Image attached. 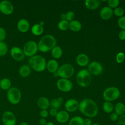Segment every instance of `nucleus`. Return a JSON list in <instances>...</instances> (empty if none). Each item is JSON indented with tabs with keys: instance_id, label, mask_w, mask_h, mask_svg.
<instances>
[{
	"instance_id": "f257e3e1",
	"label": "nucleus",
	"mask_w": 125,
	"mask_h": 125,
	"mask_svg": "<svg viewBox=\"0 0 125 125\" xmlns=\"http://www.w3.org/2000/svg\"><path fill=\"white\" fill-rule=\"evenodd\" d=\"M80 111L88 118H93L98 113V107L96 103L92 100L84 99L80 103L79 108Z\"/></svg>"
},
{
	"instance_id": "f03ea898",
	"label": "nucleus",
	"mask_w": 125,
	"mask_h": 125,
	"mask_svg": "<svg viewBox=\"0 0 125 125\" xmlns=\"http://www.w3.org/2000/svg\"><path fill=\"white\" fill-rule=\"evenodd\" d=\"M56 40L51 35L43 36L38 44V50L42 52H47L51 50L56 45Z\"/></svg>"
},
{
	"instance_id": "7ed1b4c3",
	"label": "nucleus",
	"mask_w": 125,
	"mask_h": 125,
	"mask_svg": "<svg viewBox=\"0 0 125 125\" xmlns=\"http://www.w3.org/2000/svg\"><path fill=\"white\" fill-rule=\"evenodd\" d=\"M30 67L37 72H42L46 67V62L44 57L40 55H34L28 60Z\"/></svg>"
},
{
	"instance_id": "20e7f679",
	"label": "nucleus",
	"mask_w": 125,
	"mask_h": 125,
	"mask_svg": "<svg viewBox=\"0 0 125 125\" xmlns=\"http://www.w3.org/2000/svg\"><path fill=\"white\" fill-rule=\"evenodd\" d=\"M76 81L80 86L83 87H87L91 83L92 81L91 75L87 70L82 69L77 74Z\"/></svg>"
},
{
	"instance_id": "39448f33",
	"label": "nucleus",
	"mask_w": 125,
	"mask_h": 125,
	"mask_svg": "<svg viewBox=\"0 0 125 125\" xmlns=\"http://www.w3.org/2000/svg\"><path fill=\"white\" fill-rule=\"evenodd\" d=\"M120 95V90L116 87L111 86L106 88L103 94V97L105 101L111 102L117 100Z\"/></svg>"
},
{
	"instance_id": "423d86ee",
	"label": "nucleus",
	"mask_w": 125,
	"mask_h": 125,
	"mask_svg": "<svg viewBox=\"0 0 125 125\" xmlns=\"http://www.w3.org/2000/svg\"><path fill=\"white\" fill-rule=\"evenodd\" d=\"M21 91L17 87H11L7 92V98L8 101L13 104H17L21 100Z\"/></svg>"
},
{
	"instance_id": "0eeeda50",
	"label": "nucleus",
	"mask_w": 125,
	"mask_h": 125,
	"mask_svg": "<svg viewBox=\"0 0 125 125\" xmlns=\"http://www.w3.org/2000/svg\"><path fill=\"white\" fill-rule=\"evenodd\" d=\"M58 76L63 79L70 78L74 73V67L70 64L65 63L59 67L57 71Z\"/></svg>"
},
{
	"instance_id": "6e6552de",
	"label": "nucleus",
	"mask_w": 125,
	"mask_h": 125,
	"mask_svg": "<svg viewBox=\"0 0 125 125\" xmlns=\"http://www.w3.org/2000/svg\"><path fill=\"white\" fill-rule=\"evenodd\" d=\"M38 50V44L33 41L26 42L23 47V51L25 56L29 57L34 56Z\"/></svg>"
},
{
	"instance_id": "1a4fd4ad",
	"label": "nucleus",
	"mask_w": 125,
	"mask_h": 125,
	"mask_svg": "<svg viewBox=\"0 0 125 125\" xmlns=\"http://www.w3.org/2000/svg\"><path fill=\"white\" fill-rule=\"evenodd\" d=\"M1 120L4 125H16L17 122L16 116L10 111H6L3 112Z\"/></svg>"
},
{
	"instance_id": "9d476101",
	"label": "nucleus",
	"mask_w": 125,
	"mask_h": 125,
	"mask_svg": "<svg viewBox=\"0 0 125 125\" xmlns=\"http://www.w3.org/2000/svg\"><path fill=\"white\" fill-rule=\"evenodd\" d=\"M57 86L60 91L67 92L72 89L73 85L72 82L68 79L61 78L58 81Z\"/></svg>"
},
{
	"instance_id": "9b49d317",
	"label": "nucleus",
	"mask_w": 125,
	"mask_h": 125,
	"mask_svg": "<svg viewBox=\"0 0 125 125\" xmlns=\"http://www.w3.org/2000/svg\"><path fill=\"white\" fill-rule=\"evenodd\" d=\"M14 10L12 3L7 0H3L0 2V12L6 15L12 14Z\"/></svg>"
},
{
	"instance_id": "f8f14e48",
	"label": "nucleus",
	"mask_w": 125,
	"mask_h": 125,
	"mask_svg": "<svg viewBox=\"0 0 125 125\" xmlns=\"http://www.w3.org/2000/svg\"><path fill=\"white\" fill-rule=\"evenodd\" d=\"M103 68L102 65L98 62L93 61L90 63L88 66V71L90 74L99 75L103 72Z\"/></svg>"
},
{
	"instance_id": "ddd939ff",
	"label": "nucleus",
	"mask_w": 125,
	"mask_h": 125,
	"mask_svg": "<svg viewBox=\"0 0 125 125\" xmlns=\"http://www.w3.org/2000/svg\"><path fill=\"white\" fill-rule=\"evenodd\" d=\"M11 56L15 60L21 61L24 59L25 55L23 50L18 46H13L10 51Z\"/></svg>"
},
{
	"instance_id": "4468645a",
	"label": "nucleus",
	"mask_w": 125,
	"mask_h": 125,
	"mask_svg": "<svg viewBox=\"0 0 125 125\" xmlns=\"http://www.w3.org/2000/svg\"><path fill=\"white\" fill-rule=\"evenodd\" d=\"M79 103L77 100L74 99H70L66 101L64 107L68 112H73L79 108Z\"/></svg>"
},
{
	"instance_id": "2eb2a0df",
	"label": "nucleus",
	"mask_w": 125,
	"mask_h": 125,
	"mask_svg": "<svg viewBox=\"0 0 125 125\" xmlns=\"http://www.w3.org/2000/svg\"><path fill=\"white\" fill-rule=\"evenodd\" d=\"M30 24L25 19L20 20L17 23V28L19 31L22 33H26L29 29Z\"/></svg>"
},
{
	"instance_id": "dca6fc26",
	"label": "nucleus",
	"mask_w": 125,
	"mask_h": 125,
	"mask_svg": "<svg viewBox=\"0 0 125 125\" xmlns=\"http://www.w3.org/2000/svg\"><path fill=\"white\" fill-rule=\"evenodd\" d=\"M55 118L58 123L63 124L68 121L69 119V114L66 111L62 110L58 112Z\"/></svg>"
},
{
	"instance_id": "f3484780",
	"label": "nucleus",
	"mask_w": 125,
	"mask_h": 125,
	"mask_svg": "<svg viewBox=\"0 0 125 125\" xmlns=\"http://www.w3.org/2000/svg\"><path fill=\"white\" fill-rule=\"evenodd\" d=\"M113 14L112 8L108 6L104 7L100 11V15L101 18L104 20H107L110 19Z\"/></svg>"
},
{
	"instance_id": "a211bd4d",
	"label": "nucleus",
	"mask_w": 125,
	"mask_h": 125,
	"mask_svg": "<svg viewBox=\"0 0 125 125\" xmlns=\"http://www.w3.org/2000/svg\"><path fill=\"white\" fill-rule=\"evenodd\" d=\"M77 63L81 66H85L89 63V58L85 54H79L76 59Z\"/></svg>"
},
{
	"instance_id": "6ab92c4d",
	"label": "nucleus",
	"mask_w": 125,
	"mask_h": 125,
	"mask_svg": "<svg viewBox=\"0 0 125 125\" xmlns=\"http://www.w3.org/2000/svg\"><path fill=\"white\" fill-rule=\"evenodd\" d=\"M46 68H47L48 71L50 73H55L58 70L59 63L55 60H50L46 63Z\"/></svg>"
},
{
	"instance_id": "aec40b11",
	"label": "nucleus",
	"mask_w": 125,
	"mask_h": 125,
	"mask_svg": "<svg viewBox=\"0 0 125 125\" xmlns=\"http://www.w3.org/2000/svg\"><path fill=\"white\" fill-rule=\"evenodd\" d=\"M37 105L42 110L47 109L50 106V101L47 98L41 97L37 101Z\"/></svg>"
},
{
	"instance_id": "412c9836",
	"label": "nucleus",
	"mask_w": 125,
	"mask_h": 125,
	"mask_svg": "<svg viewBox=\"0 0 125 125\" xmlns=\"http://www.w3.org/2000/svg\"><path fill=\"white\" fill-rule=\"evenodd\" d=\"M84 3L88 9L93 10L99 7L101 4V1L99 0H86Z\"/></svg>"
},
{
	"instance_id": "4be33fe9",
	"label": "nucleus",
	"mask_w": 125,
	"mask_h": 125,
	"mask_svg": "<svg viewBox=\"0 0 125 125\" xmlns=\"http://www.w3.org/2000/svg\"><path fill=\"white\" fill-rule=\"evenodd\" d=\"M31 72V67L27 64L21 65L19 69V73L20 75L22 77H26L28 76Z\"/></svg>"
},
{
	"instance_id": "5701e85b",
	"label": "nucleus",
	"mask_w": 125,
	"mask_h": 125,
	"mask_svg": "<svg viewBox=\"0 0 125 125\" xmlns=\"http://www.w3.org/2000/svg\"><path fill=\"white\" fill-rule=\"evenodd\" d=\"M69 28L73 32H79L82 28V24L77 20H73L69 22Z\"/></svg>"
},
{
	"instance_id": "b1692460",
	"label": "nucleus",
	"mask_w": 125,
	"mask_h": 125,
	"mask_svg": "<svg viewBox=\"0 0 125 125\" xmlns=\"http://www.w3.org/2000/svg\"><path fill=\"white\" fill-rule=\"evenodd\" d=\"M43 27L40 24H35L31 28V32L35 36H39L43 32Z\"/></svg>"
},
{
	"instance_id": "393cba45",
	"label": "nucleus",
	"mask_w": 125,
	"mask_h": 125,
	"mask_svg": "<svg viewBox=\"0 0 125 125\" xmlns=\"http://www.w3.org/2000/svg\"><path fill=\"white\" fill-rule=\"evenodd\" d=\"M11 81L7 78H4L0 81V87L3 90H8L11 88Z\"/></svg>"
},
{
	"instance_id": "a878e982",
	"label": "nucleus",
	"mask_w": 125,
	"mask_h": 125,
	"mask_svg": "<svg viewBox=\"0 0 125 125\" xmlns=\"http://www.w3.org/2000/svg\"><path fill=\"white\" fill-rule=\"evenodd\" d=\"M115 112L119 116L125 114V105L121 102L117 103L114 106Z\"/></svg>"
},
{
	"instance_id": "bb28decb",
	"label": "nucleus",
	"mask_w": 125,
	"mask_h": 125,
	"mask_svg": "<svg viewBox=\"0 0 125 125\" xmlns=\"http://www.w3.org/2000/svg\"><path fill=\"white\" fill-rule=\"evenodd\" d=\"M83 120L81 116H74L69 120L68 125H83Z\"/></svg>"
},
{
	"instance_id": "cd10ccee",
	"label": "nucleus",
	"mask_w": 125,
	"mask_h": 125,
	"mask_svg": "<svg viewBox=\"0 0 125 125\" xmlns=\"http://www.w3.org/2000/svg\"><path fill=\"white\" fill-rule=\"evenodd\" d=\"M62 55V50L59 46H55L51 50V55L55 59H59Z\"/></svg>"
},
{
	"instance_id": "c85d7f7f",
	"label": "nucleus",
	"mask_w": 125,
	"mask_h": 125,
	"mask_svg": "<svg viewBox=\"0 0 125 125\" xmlns=\"http://www.w3.org/2000/svg\"><path fill=\"white\" fill-rule=\"evenodd\" d=\"M63 99L62 97H59L58 99H53L50 102V106H51L52 108H55L56 109L59 108L63 103Z\"/></svg>"
},
{
	"instance_id": "c756f323",
	"label": "nucleus",
	"mask_w": 125,
	"mask_h": 125,
	"mask_svg": "<svg viewBox=\"0 0 125 125\" xmlns=\"http://www.w3.org/2000/svg\"><path fill=\"white\" fill-rule=\"evenodd\" d=\"M103 109L105 113H110L113 111L114 106L113 104L110 102L105 101L103 105Z\"/></svg>"
},
{
	"instance_id": "7c9ffc66",
	"label": "nucleus",
	"mask_w": 125,
	"mask_h": 125,
	"mask_svg": "<svg viewBox=\"0 0 125 125\" xmlns=\"http://www.w3.org/2000/svg\"><path fill=\"white\" fill-rule=\"evenodd\" d=\"M7 44L4 42H0V56L5 55L8 52Z\"/></svg>"
},
{
	"instance_id": "2f4dec72",
	"label": "nucleus",
	"mask_w": 125,
	"mask_h": 125,
	"mask_svg": "<svg viewBox=\"0 0 125 125\" xmlns=\"http://www.w3.org/2000/svg\"><path fill=\"white\" fill-rule=\"evenodd\" d=\"M58 26L59 29L62 31L66 30L69 28V22L65 20H61L58 23Z\"/></svg>"
},
{
	"instance_id": "473e14b6",
	"label": "nucleus",
	"mask_w": 125,
	"mask_h": 125,
	"mask_svg": "<svg viewBox=\"0 0 125 125\" xmlns=\"http://www.w3.org/2000/svg\"><path fill=\"white\" fill-rule=\"evenodd\" d=\"M113 13L116 16L120 18L123 16L124 14V10L122 7H117L114 9Z\"/></svg>"
},
{
	"instance_id": "72a5a7b5",
	"label": "nucleus",
	"mask_w": 125,
	"mask_h": 125,
	"mask_svg": "<svg viewBox=\"0 0 125 125\" xmlns=\"http://www.w3.org/2000/svg\"><path fill=\"white\" fill-rule=\"evenodd\" d=\"M117 23L120 28L125 30V16L120 17L118 20Z\"/></svg>"
},
{
	"instance_id": "f704fd0d",
	"label": "nucleus",
	"mask_w": 125,
	"mask_h": 125,
	"mask_svg": "<svg viewBox=\"0 0 125 125\" xmlns=\"http://www.w3.org/2000/svg\"><path fill=\"white\" fill-rule=\"evenodd\" d=\"M108 7L111 8H115L117 7L119 4V0H109L107 1Z\"/></svg>"
},
{
	"instance_id": "c9c22d12",
	"label": "nucleus",
	"mask_w": 125,
	"mask_h": 125,
	"mask_svg": "<svg viewBox=\"0 0 125 125\" xmlns=\"http://www.w3.org/2000/svg\"><path fill=\"white\" fill-rule=\"evenodd\" d=\"M75 18V14L73 11H70L65 14V20L67 21H72Z\"/></svg>"
},
{
	"instance_id": "e433bc0d",
	"label": "nucleus",
	"mask_w": 125,
	"mask_h": 125,
	"mask_svg": "<svg viewBox=\"0 0 125 125\" xmlns=\"http://www.w3.org/2000/svg\"><path fill=\"white\" fill-rule=\"evenodd\" d=\"M125 58V54L123 52H120L118 53L116 56V62L119 63H121L124 61Z\"/></svg>"
},
{
	"instance_id": "4c0bfd02",
	"label": "nucleus",
	"mask_w": 125,
	"mask_h": 125,
	"mask_svg": "<svg viewBox=\"0 0 125 125\" xmlns=\"http://www.w3.org/2000/svg\"><path fill=\"white\" fill-rule=\"evenodd\" d=\"M6 37V32L5 29L0 27V42H3Z\"/></svg>"
},
{
	"instance_id": "58836bf2",
	"label": "nucleus",
	"mask_w": 125,
	"mask_h": 125,
	"mask_svg": "<svg viewBox=\"0 0 125 125\" xmlns=\"http://www.w3.org/2000/svg\"><path fill=\"white\" fill-rule=\"evenodd\" d=\"M119 117V116L115 112H112L111 113H110V114L109 115V119L111 121L115 122L118 120Z\"/></svg>"
},
{
	"instance_id": "ea45409f",
	"label": "nucleus",
	"mask_w": 125,
	"mask_h": 125,
	"mask_svg": "<svg viewBox=\"0 0 125 125\" xmlns=\"http://www.w3.org/2000/svg\"><path fill=\"white\" fill-rule=\"evenodd\" d=\"M40 115L42 118L45 119L48 116L49 112L47 110V109H42L40 111Z\"/></svg>"
},
{
	"instance_id": "a19ab883",
	"label": "nucleus",
	"mask_w": 125,
	"mask_h": 125,
	"mask_svg": "<svg viewBox=\"0 0 125 125\" xmlns=\"http://www.w3.org/2000/svg\"><path fill=\"white\" fill-rule=\"evenodd\" d=\"M118 121L120 125H125V114L119 116Z\"/></svg>"
},
{
	"instance_id": "79ce46f5",
	"label": "nucleus",
	"mask_w": 125,
	"mask_h": 125,
	"mask_svg": "<svg viewBox=\"0 0 125 125\" xmlns=\"http://www.w3.org/2000/svg\"><path fill=\"white\" fill-rule=\"evenodd\" d=\"M57 113H58L57 109L53 108H51L49 111V114H50V116L52 117H56Z\"/></svg>"
},
{
	"instance_id": "37998d69",
	"label": "nucleus",
	"mask_w": 125,
	"mask_h": 125,
	"mask_svg": "<svg viewBox=\"0 0 125 125\" xmlns=\"http://www.w3.org/2000/svg\"><path fill=\"white\" fill-rule=\"evenodd\" d=\"M118 37L121 40L124 41L125 40V30H122L119 33Z\"/></svg>"
},
{
	"instance_id": "c03bdc74",
	"label": "nucleus",
	"mask_w": 125,
	"mask_h": 125,
	"mask_svg": "<svg viewBox=\"0 0 125 125\" xmlns=\"http://www.w3.org/2000/svg\"><path fill=\"white\" fill-rule=\"evenodd\" d=\"M92 120L89 118H86L83 120V125H92Z\"/></svg>"
},
{
	"instance_id": "a18cd8bd",
	"label": "nucleus",
	"mask_w": 125,
	"mask_h": 125,
	"mask_svg": "<svg viewBox=\"0 0 125 125\" xmlns=\"http://www.w3.org/2000/svg\"><path fill=\"white\" fill-rule=\"evenodd\" d=\"M47 121L44 118H41L39 120V124L40 125H45L47 123Z\"/></svg>"
},
{
	"instance_id": "49530a36",
	"label": "nucleus",
	"mask_w": 125,
	"mask_h": 125,
	"mask_svg": "<svg viewBox=\"0 0 125 125\" xmlns=\"http://www.w3.org/2000/svg\"><path fill=\"white\" fill-rule=\"evenodd\" d=\"M45 125H55L52 122H47V123Z\"/></svg>"
},
{
	"instance_id": "de8ad7c7",
	"label": "nucleus",
	"mask_w": 125,
	"mask_h": 125,
	"mask_svg": "<svg viewBox=\"0 0 125 125\" xmlns=\"http://www.w3.org/2000/svg\"><path fill=\"white\" fill-rule=\"evenodd\" d=\"M19 125H28V124L26 122H23L21 123V124Z\"/></svg>"
},
{
	"instance_id": "09e8293b",
	"label": "nucleus",
	"mask_w": 125,
	"mask_h": 125,
	"mask_svg": "<svg viewBox=\"0 0 125 125\" xmlns=\"http://www.w3.org/2000/svg\"><path fill=\"white\" fill-rule=\"evenodd\" d=\"M41 25H42V26H43V25L44 24V21H40V23H39Z\"/></svg>"
},
{
	"instance_id": "8fccbe9b",
	"label": "nucleus",
	"mask_w": 125,
	"mask_h": 125,
	"mask_svg": "<svg viewBox=\"0 0 125 125\" xmlns=\"http://www.w3.org/2000/svg\"><path fill=\"white\" fill-rule=\"evenodd\" d=\"M53 75L55 76V77H57L58 76V73H57V72H56L55 73H53Z\"/></svg>"
},
{
	"instance_id": "3c124183",
	"label": "nucleus",
	"mask_w": 125,
	"mask_h": 125,
	"mask_svg": "<svg viewBox=\"0 0 125 125\" xmlns=\"http://www.w3.org/2000/svg\"><path fill=\"white\" fill-rule=\"evenodd\" d=\"M92 125H100L98 123H94V124H92Z\"/></svg>"
},
{
	"instance_id": "603ef678",
	"label": "nucleus",
	"mask_w": 125,
	"mask_h": 125,
	"mask_svg": "<svg viewBox=\"0 0 125 125\" xmlns=\"http://www.w3.org/2000/svg\"></svg>"
},
{
	"instance_id": "864d4df0",
	"label": "nucleus",
	"mask_w": 125,
	"mask_h": 125,
	"mask_svg": "<svg viewBox=\"0 0 125 125\" xmlns=\"http://www.w3.org/2000/svg\"></svg>"
},
{
	"instance_id": "5fc2aeb1",
	"label": "nucleus",
	"mask_w": 125,
	"mask_h": 125,
	"mask_svg": "<svg viewBox=\"0 0 125 125\" xmlns=\"http://www.w3.org/2000/svg\"></svg>"
}]
</instances>
